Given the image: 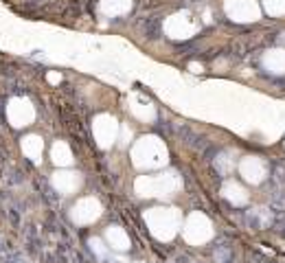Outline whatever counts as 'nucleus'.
I'll list each match as a JSON object with an SVG mask.
<instances>
[{
    "instance_id": "obj_1",
    "label": "nucleus",
    "mask_w": 285,
    "mask_h": 263,
    "mask_svg": "<svg viewBox=\"0 0 285 263\" xmlns=\"http://www.w3.org/2000/svg\"><path fill=\"white\" fill-rule=\"evenodd\" d=\"M169 160V151L158 136H142L132 147V162L139 169H160Z\"/></svg>"
},
{
    "instance_id": "obj_2",
    "label": "nucleus",
    "mask_w": 285,
    "mask_h": 263,
    "mask_svg": "<svg viewBox=\"0 0 285 263\" xmlns=\"http://www.w3.org/2000/svg\"><path fill=\"white\" fill-rule=\"evenodd\" d=\"M142 217H145L149 233L160 241H171L178 235V230L182 228V213L178 208H164V206L149 208V211H145Z\"/></svg>"
},
{
    "instance_id": "obj_3",
    "label": "nucleus",
    "mask_w": 285,
    "mask_h": 263,
    "mask_svg": "<svg viewBox=\"0 0 285 263\" xmlns=\"http://www.w3.org/2000/svg\"><path fill=\"white\" fill-rule=\"evenodd\" d=\"M180 182L178 173L169 171L162 175H141L134 182V191L141 197H169L173 195L175 191H180Z\"/></svg>"
},
{
    "instance_id": "obj_4",
    "label": "nucleus",
    "mask_w": 285,
    "mask_h": 263,
    "mask_svg": "<svg viewBox=\"0 0 285 263\" xmlns=\"http://www.w3.org/2000/svg\"><path fill=\"white\" fill-rule=\"evenodd\" d=\"M182 237L186 244L191 246H202L206 244L208 239L213 237V224L211 219L206 215H202V213H191L189 217H186V222L182 224Z\"/></svg>"
},
{
    "instance_id": "obj_5",
    "label": "nucleus",
    "mask_w": 285,
    "mask_h": 263,
    "mask_svg": "<svg viewBox=\"0 0 285 263\" xmlns=\"http://www.w3.org/2000/svg\"><path fill=\"white\" fill-rule=\"evenodd\" d=\"M119 132L121 125L112 114H99L92 121V134H95V140L101 149H108L114 145V140H119Z\"/></svg>"
},
{
    "instance_id": "obj_6",
    "label": "nucleus",
    "mask_w": 285,
    "mask_h": 263,
    "mask_svg": "<svg viewBox=\"0 0 285 263\" xmlns=\"http://www.w3.org/2000/svg\"><path fill=\"white\" fill-rule=\"evenodd\" d=\"M164 33L171 40H189L197 33V22L191 18L189 11H180L164 20Z\"/></svg>"
},
{
    "instance_id": "obj_7",
    "label": "nucleus",
    "mask_w": 285,
    "mask_h": 263,
    "mask_svg": "<svg viewBox=\"0 0 285 263\" xmlns=\"http://www.w3.org/2000/svg\"><path fill=\"white\" fill-rule=\"evenodd\" d=\"M224 11L233 22H257L261 7L255 0H224Z\"/></svg>"
},
{
    "instance_id": "obj_8",
    "label": "nucleus",
    "mask_w": 285,
    "mask_h": 263,
    "mask_svg": "<svg viewBox=\"0 0 285 263\" xmlns=\"http://www.w3.org/2000/svg\"><path fill=\"white\" fill-rule=\"evenodd\" d=\"M7 119L13 128H26L35 119V108H33V103L29 99L15 97V99H11L7 106Z\"/></svg>"
},
{
    "instance_id": "obj_9",
    "label": "nucleus",
    "mask_w": 285,
    "mask_h": 263,
    "mask_svg": "<svg viewBox=\"0 0 285 263\" xmlns=\"http://www.w3.org/2000/svg\"><path fill=\"white\" fill-rule=\"evenodd\" d=\"M101 213H103V206L97 197H81L73 206V211H70V219H73L75 224L86 226V224L97 222V219L101 217Z\"/></svg>"
},
{
    "instance_id": "obj_10",
    "label": "nucleus",
    "mask_w": 285,
    "mask_h": 263,
    "mask_svg": "<svg viewBox=\"0 0 285 263\" xmlns=\"http://www.w3.org/2000/svg\"><path fill=\"white\" fill-rule=\"evenodd\" d=\"M239 173L244 175L246 182L259 184V182H263V178H266V164L257 156H246L244 160L239 162Z\"/></svg>"
},
{
    "instance_id": "obj_11",
    "label": "nucleus",
    "mask_w": 285,
    "mask_h": 263,
    "mask_svg": "<svg viewBox=\"0 0 285 263\" xmlns=\"http://www.w3.org/2000/svg\"><path fill=\"white\" fill-rule=\"evenodd\" d=\"M51 182H53V186L59 191V193L70 195V193H75V191L81 186V175L77 171H57V173H53Z\"/></svg>"
},
{
    "instance_id": "obj_12",
    "label": "nucleus",
    "mask_w": 285,
    "mask_h": 263,
    "mask_svg": "<svg viewBox=\"0 0 285 263\" xmlns=\"http://www.w3.org/2000/svg\"><path fill=\"white\" fill-rule=\"evenodd\" d=\"M130 110H132V114H134L136 119L145 121V123H149V121L156 119V108H153L147 99H142L139 95L130 97Z\"/></svg>"
},
{
    "instance_id": "obj_13",
    "label": "nucleus",
    "mask_w": 285,
    "mask_h": 263,
    "mask_svg": "<svg viewBox=\"0 0 285 263\" xmlns=\"http://www.w3.org/2000/svg\"><path fill=\"white\" fill-rule=\"evenodd\" d=\"M106 241L110 244V248L112 250H119V252H125L130 250L132 241H130V235L125 233L121 226H110L106 230Z\"/></svg>"
},
{
    "instance_id": "obj_14",
    "label": "nucleus",
    "mask_w": 285,
    "mask_h": 263,
    "mask_svg": "<svg viewBox=\"0 0 285 263\" xmlns=\"http://www.w3.org/2000/svg\"><path fill=\"white\" fill-rule=\"evenodd\" d=\"M222 195L226 197L230 204H235V206H244L246 202H248V193H246V189H244V186H241L239 182H235V180H228V182H224Z\"/></svg>"
},
{
    "instance_id": "obj_15",
    "label": "nucleus",
    "mask_w": 285,
    "mask_h": 263,
    "mask_svg": "<svg viewBox=\"0 0 285 263\" xmlns=\"http://www.w3.org/2000/svg\"><path fill=\"white\" fill-rule=\"evenodd\" d=\"M263 66L272 75H283L285 73V48H272V51H268L263 55Z\"/></svg>"
},
{
    "instance_id": "obj_16",
    "label": "nucleus",
    "mask_w": 285,
    "mask_h": 263,
    "mask_svg": "<svg viewBox=\"0 0 285 263\" xmlns=\"http://www.w3.org/2000/svg\"><path fill=\"white\" fill-rule=\"evenodd\" d=\"M132 9V0H101L99 2V11L108 18H117V15H125Z\"/></svg>"
},
{
    "instance_id": "obj_17",
    "label": "nucleus",
    "mask_w": 285,
    "mask_h": 263,
    "mask_svg": "<svg viewBox=\"0 0 285 263\" xmlns=\"http://www.w3.org/2000/svg\"><path fill=\"white\" fill-rule=\"evenodd\" d=\"M22 151H24L26 158H31L33 162H40L42 151H44V140L35 134H29L22 138Z\"/></svg>"
},
{
    "instance_id": "obj_18",
    "label": "nucleus",
    "mask_w": 285,
    "mask_h": 263,
    "mask_svg": "<svg viewBox=\"0 0 285 263\" xmlns=\"http://www.w3.org/2000/svg\"><path fill=\"white\" fill-rule=\"evenodd\" d=\"M51 160L57 164V167H68V164H73V151H70L68 142H64V140L55 142L51 147Z\"/></svg>"
},
{
    "instance_id": "obj_19",
    "label": "nucleus",
    "mask_w": 285,
    "mask_h": 263,
    "mask_svg": "<svg viewBox=\"0 0 285 263\" xmlns=\"http://www.w3.org/2000/svg\"><path fill=\"white\" fill-rule=\"evenodd\" d=\"M263 9L272 18H281L285 15V0H263Z\"/></svg>"
},
{
    "instance_id": "obj_20",
    "label": "nucleus",
    "mask_w": 285,
    "mask_h": 263,
    "mask_svg": "<svg viewBox=\"0 0 285 263\" xmlns=\"http://www.w3.org/2000/svg\"><path fill=\"white\" fill-rule=\"evenodd\" d=\"M215 167H217L219 173H230V171H233V167H235V162L230 160L228 153H222V156L215 160Z\"/></svg>"
},
{
    "instance_id": "obj_21",
    "label": "nucleus",
    "mask_w": 285,
    "mask_h": 263,
    "mask_svg": "<svg viewBox=\"0 0 285 263\" xmlns=\"http://www.w3.org/2000/svg\"><path fill=\"white\" fill-rule=\"evenodd\" d=\"M90 246H92V250H95L99 257H103V255H106V250H103L101 239H97V237H95V239H90Z\"/></svg>"
},
{
    "instance_id": "obj_22",
    "label": "nucleus",
    "mask_w": 285,
    "mask_h": 263,
    "mask_svg": "<svg viewBox=\"0 0 285 263\" xmlns=\"http://www.w3.org/2000/svg\"><path fill=\"white\" fill-rule=\"evenodd\" d=\"M46 79H48V84H59V81H62V75L59 73H48Z\"/></svg>"
},
{
    "instance_id": "obj_23",
    "label": "nucleus",
    "mask_w": 285,
    "mask_h": 263,
    "mask_svg": "<svg viewBox=\"0 0 285 263\" xmlns=\"http://www.w3.org/2000/svg\"><path fill=\"white\" fill-rule=\"evenodd\" d=\"M130 138H132V130L130 128H123V140H121V142H123V145H128Z\"/></svg>"
},
{
    "instance_id": "obj_24",
    "label": "nucleus",
    "mask_w": 285,
    "mask_h": 263,
    "mask_svg": "<svg viewBox=\"0 0 285 263\" xmlns=\"http://www.w3.org/2000/svg\"><path fill=\"white\" fill-rule=\"evenodd\" d=\"M189 68H191V73H202V70H204V68H202V64H189Z\"/></svg>"
}]
</instances>
